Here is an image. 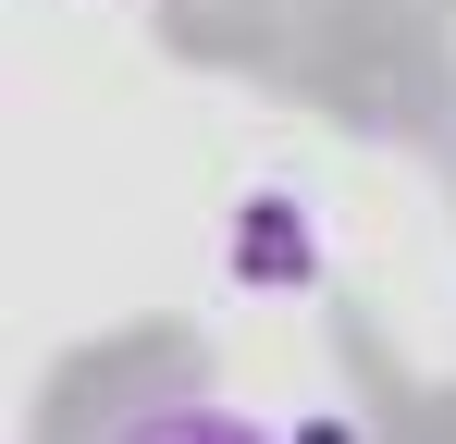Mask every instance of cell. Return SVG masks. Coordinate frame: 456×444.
Here are the masks:
<instances>
[{"mask_svg": "<svg viewBox=\"0 0 456 444\" xmlns=\"http://www.w3.org/2000/svg\"><path fill=\"white\" fill-rule=\"evenodd\" d=\"M223 272H234V296L297 308V296L333 272V210H321L308 185H247L223 210Z\"/></svg>", "mask_w": 456, "mask_h": 444, "instance_id": "6da1fadb", "label": "cell"}, {"mask_svg": "<svg viewBox=\"0 0 456 444\" xmlns=\"http://www.w3.org/2000/svg\"><path fill=\"white\" fill-rule=\"evenodd\" d=\"M111 444H272L247 407H210V395H160V407H136Z\"/></svg>", "mask_w": 456, "mask_h": 444, "instance_id": "7a4b0ae2", "label": "cell"}]
</instances>
